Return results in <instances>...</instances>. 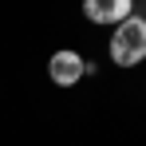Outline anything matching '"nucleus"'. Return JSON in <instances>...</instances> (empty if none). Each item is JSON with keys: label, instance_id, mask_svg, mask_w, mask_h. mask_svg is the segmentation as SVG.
Listing matches in <instances>:
<instances>
[{"label": "nucleus", "instance_id": "nucleus-1", "mask_svg": "<svg viewBox=\"0 0 146 146\" xmlns=\"http://www.w3.org/2000/svg\"><path fill=\"white\" fill-rule=\"evenodd\" d=\"M146 59V16H130L111 32V63L119 67H134Z\"/></svg>", "mask_w": 146, "mask_h": 146}, {"label": "nucleus", "instance_id": "nucleus-2", "mask_svg": "<svg viewBox=\"0 0 146 146\" xmlns=\"http://www.w3.org/2000/svg\"><path fill=\"white\" fill-rule=\"evenodd\" d=\"M48 75H51L55 87H75V83L83 79V55L71 51V48H59L48 59Z\"/></svg>", "mask_w": 146, "mask_h": 146}, {"label": "nucleus", "instance_id": "nucleus-3", "mask_svg": "<svg viewBox=\"0 0 146 146\" xmlns=\"http://www.w3.org/2000/svg\"><path fill=\"white\" fill-rule=\"evenodd\" d=\"M134 16V4L130 0H111V4H99V24H115L119 28L122 20Z\"/></svg>", "mask_w": 146, "mask_h": 146}]
</instances>
